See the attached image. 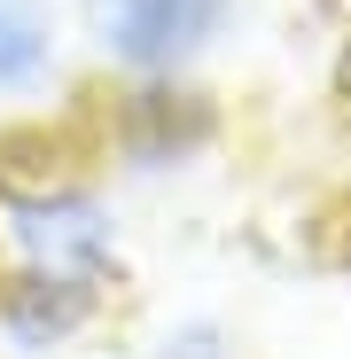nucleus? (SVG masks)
<instances>
[{"instance_id":"obj_1","label":"nucleus","mask_w":351,"mask_h":359,"mask_svg":"<svg viewBox=\"0 0 351 359\" xmlns=\"http://www.w3.org/2000/svg\"><path fill=\"white\" fill-rule=\"evenodd\" d=\"M0 266L133 297V196L94 164L78 109L39 117V126H0Z\"/></svg>"},{"instance_id":"obj_2","label":"nucleus","mask_w":351,"mask_h":359,"mask_svg":"<svg viewBox=\"0 0 351 359\" xmlns=\"http://www.w3.org/2000/svg\"><path fill=\"white\" fill-rule=\"evenodd\" d=\"M78 133H86L94 164L125 196H149V188H188V180H203L226 156L234 109L211 79H188V86H86L78 94Z\"/></svg>"},{"instance_id":"obj_3","label":"nucleus","mask_w":351,"mask_h":359,"mask_svg":"<svg viewBox=\"0 0 351 359\" xmlns=\"http://www.w3.org/2000/svg\"><path fill=\"white\" fill-rule=\"evenodd\" d=\"M250 0H71L86 86H188L226 63Z\"/></svg>"},{"instance_id":"obj_4","label":"nucleus","mask_w":351,"mask_h":359,"mask_svg":"<svg viewBox=\"0 0 351 359\" xmlns=\"http://www.w3.org/2000/svg\"><path fill=\"white\" fill-rule=\"evenodd\" d=\"M86 71L71 39V0H0V126L78 109Z\"/></svg>"},{"instance_id":"obj_5","label":"nucleus","mask_w":351,"mask_h":359,"mask_svg":"<svg viewBox=\"0 0 351 359\" xmlns=\"http://www.w3.org/2000/svg\"><path fill=\"white\" fill-rule=\"evenodd\" d=\"M117 313H125L117 289L0 266V359H86L117 336Z\"/></svg>"},{"instance_id":"obj_6","label":"nucleus","mask_w":351,"mask_h":359,"mask_svg":"<svg viewBox=\"0 0 351 359\" xmlns=\"http://www.w3.org/2000/svg\"><path fill=\"white\" fill-rule=\"evenodd\" d=\"M125 351L133 359H250V336L234 328V313H219V305H172Z\"/></svg>"},{"instance_id":"obj_7","label":"nucleus","mask_w":351,"mask_h":359,"mask_svg":"<svg viewBox=\"0 0 351 359\" xmlns=\"http://www.w3.org/2000/svg\"><path fill=\"white\" fill-rule=\"evenodd\" d=\"M320 126H328L336 156L351 164V0L328 32V55H320Z\"/></svg>"},{"instance_id":"obj_8","label":"nucleus","mask_w":351,"mask_h":359,"mask_svg":"<svg viewBox=\"0 0 351 359\" xmlns=\"http://www.w3.org/2000/svg\"><path fill=\"white\" fill-rule=\"evenodd\" d=\"M86 359H133V351H125V344H102V351H86Z\"/></svg>"}]
</instances>
